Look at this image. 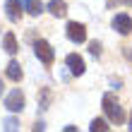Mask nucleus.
<instances>
[{
  "label": "nucleus",
  "instance_id": "nucleus-6",
  "mask_svg": "<svg viewBox=\"0 0 132 132\" xmlns=\"http://www.w3.org/2000/svg\"><path fill=\"white\" fill-rule=\"evenodd\" d=\"M5 10H7V19L10 22H19V17H22V3L19 0H7Z\"/></svg>",
  "mask_w": 132,
  "mask_h": 132
},
{
  "label": "nucleus",
  "instance_id": "nucleus-4",
  "mask_svg": "<svg viewBox=\"0 0 132 132\" xmlns=\"http://www.w3.org/2000/svg\"><path fill=\"white\" fill-rule=\"evenodd\" d=\"M67 38L75 41V43H84V41H87V29H84V24L70 22V24H67Z\"/></svg>",
  "mask_w": 132,
  "mask_h": 132
},
{
  "label": "nucleus",
  "instance_id": "nucleus-7",
  "mask_svg": "<svg viewBox=\"0 0 132 132\" xmlns=\"http://www.w3.org/2000/svg\"><path fill=\"white\" fill-rule=\"evenodd\" d=\"M67 67H70V72L77 75V77L84 75V60L77 55V53H70V55H67Z\"/></svg>",
  "mask_w": 132,
  "mask_h": 132
},
{
  "label": "nucleus",
  "instance_id": "nucleus-3",
  "mask_svg": "<svg viewBox=\"0 0 132 132\" xmlns=\"http://www.w3.org/2000/svg\"><path fill=\"white\" fill-rule=\"evenodd\" d=\"M5 106H7V111H12V113L22 111V108H24V94H22L19 89L10 91V94H7V98H5Z\"/></svg>",
  "mask_w": 132,
  "mask_h": 132
},
{
  "label": "nucleus",
  "instance_id": "nucleus-16",
  "mask_svg": "<svg viewBox=\"0 0 132 132\" xmlns=\"http://www.w3.org/2000/svg\"><path fill=\"white\" fill-rule=\"evenodd\" d=\"M120 0H108V7H113V5H118Z\"/></svg>",
  "mask_w": 132,
  "mask_h": 132
},
{
  "label": "nucleus",
  "instance_id": "nucleus-11",
  "mask_svg": "<svg viewBox=\"0 0 132 132\" xmlns=\"http://www.w3.org/2000/svg\"><path fill=\"white\" fill-rule=\"evenodd\" d=\"M24 7H27V12H29V14H34V17L43 12V5H41V0H29V3H27Z\"/></svg>",
  "mask_w": 132,
  "mask_h": 132
},
{
  "label": "nucleus",
  "instance_id": "nucleus-5",
  "mask_svg": "<svg viewBox=\"0 0 132 132\" xmlns=\"http://www.w3.org/2000/svg\"><path fill=\"white\" fill-rule=\"evenodd\" d=\"M113 29L118 34L127 36L132 31V17H130V14H115V17H113Z\"/></svg>",
  "mask_w": 132,
  "mask_h": 132
},
{
  "label": "nucleus",
  "instance_id": "nucleus-10",
  "mask_svg": "<svg viewBox=\"0 0 132 132\" xmlns=\"http://www.w3.org/2000/svg\"><path fill=\"white\" fill-rule=\"evenodd\" d=\"M7 77H10L12 82H19L22 79V67H19V63H14V60H12V63L7 65Z\"/></svg>",
  "mask_w": 132,
  "mask_h": 132
},
{
  "label": "nucleus",
  "instance_id": "nucleus-14",
  "mask_svg": "<svg viewBox=\"0 0 132 132\" xmlns=\"http://www.w3.org/2000/svg\"><path fill=\"white\" fill-rule=\"evenodd\" d=\"M89 53H91V55H101V43L91 41V43H89Z\"/></svg>",
  "mask_w": 132,
  "mask_h": 132
},
{
  "label": "nucleus",
  "instance_id": "nucleus-12",
  "mask_svg": "<svg viewBox=\"0 0 132 132\" xmlns=\"http://www.w3.org/2000/svg\"><path fill=\"white\" fill-rule=\"evenodd\" d=\"M89 130H91V132H108L111 127L106 125V120H101V118H96V120H91V125H89Z\"/></svg>",
  "mask_w": 132,
  "mask_h": 132
},
{
  "label": "nucleus",
  "instance_id": "nucleus-19",
  "mask_svg": "<svg viewBox=\"0 0 132 132\" xmlns=\"http://www.w3.org/2000/svg\"><path fill=\"white\" fill-rule=\"evenodd\" d=\"M127 127H130V130H132V115H130V125H127Z\"/></svg>",
  "mask_w": 132,
  "mask_h": 132
},
{
  "label": "nucleus",
  "instance_id": "nucleus-17",
  "mask_svg": "<svg viewBox=\"0 0 132 132\" xmlns=\"http://www.w3.org/2000/svg\"><path fill=\"white\" fill-rule=\"evenodd\" d=\"M19 3H22V7H24V5H27V3H29V0H19Z\"/></svg>",
  "mask_w": 132,
  "mask_h": 132
},
{
  "label": "nucleus",
  "instance_id": "nucleus-13",
  "mask_svg": "<svg viewBox=\"0 0 132 132\" xmlns=\"http://www.w3.org/2000/svg\"><path fill=\"white\" fill-rule=\"evenodd\" d=\"M3 127H5L7 132H12V130H19V122H17V120H14V118H7Z\"/></svg>",
  "mask_w": 132,
  "mask_h": 132
},
{
  "label": "nucleus",
  "instance_id": "nucleus-20",
  "mask_svg": "<svg viewBox=\"0 0 132 132\" xmlns=\"http://www.w3.org/2000/svg\"><path fill=\"white\" fill-rule=\"evenodd\" d=\"M0 94H3V82H0Z\"/></svg>",
  "mask_w": 132,
  "mask_h": 132
},
{
  "label": "nucleus",
  "instance_id": "nucleus-8",
  "mask_svg": "<svg viewBox=\"0 0 132 132\" xmlns=\"http://www.w3.org/2000/svg\"><path fill=\"white\" fill-rule=\"evenodd\" d=\"M48 10H51L53 17H65V14H67V5L63 3V0H51Z\"/></svg>",
  "mask_w": 132,
  "mask_h": 132
},
{
  "label": "nucleus",
  "instance_id": "nucleus-9",
  "mask_svg": "<svg viewBox=\"0 0 132 132\" xmlns=\"http://www.w3.org/2000/svg\"><path fill=\"white\" fill-rule=\"evenodd\" d=\"M3 46H5V51L10 53V55H14L19 48H17V38H14V34H5V38H3Z\"/></svg>",
  "mask_w": 132,
  "mask_h": 132
},
{
  "label": "nucleus",
  "instance_id": "nucleus-15",
  "mask_svg": "<svg viewBox=\"0 0 132 132\" xmlns=\"http://www.w3.org/2000/svg\"><path fill=\"white\" fill-rule=\"evenodd\" d=\"M48 101H51V91L43 89V98H41V108H48Z\"/></svg>",
  "mask_w": 132,
  "mask_h": 132
},
{
  "label": "nucleus",
  "instance_id": "nucleus-1",
  "mask_svg": "<svg viewBox=\"0 0 132 132\" xmlns=\"http://www.w3.org/2000/svg\"><path fill=\"white\" fill-rule=\"evenodd\" d=\"M101 103H103V113L108 115V120H113L115 125H120L122 118H125V113H122V108H120V103H118V98H115L113 94H106Z\"/></svg>",
  "mask_w": 132,
  "mask_h": 132
},
{
  "label": "nucleus",
  "instance_id": "nucleus-2",
  "mask_svg": "<svg viewBox=\"0 0 132 132\" xmlns=\"http://www.w3.org/2000/svg\"><path fill=\"white\" fill-rule=\"evenodd\" d=\"M34 53H36V58L41 60L43 65H53V60H55V53H53L48 41H36L34 43Z\"/></svg>",
  "mask_w": 132,
  "mask_h": 132
},
{
  "label": "nucleus",
  "instance_id": "nucleus-18",
  "mask_svg": "<svg viewBox=\"0 0 132 132\" xmlns=\"http://www.w3.org/2000/svg\"><path fill=\"white\" fill-rule=\"evenodd\" d=\"M122 3H125V5H132V0H122Z\"/></svg>",
  "mask_w": 132,
  "mask_h": 132
}]
</instances>
